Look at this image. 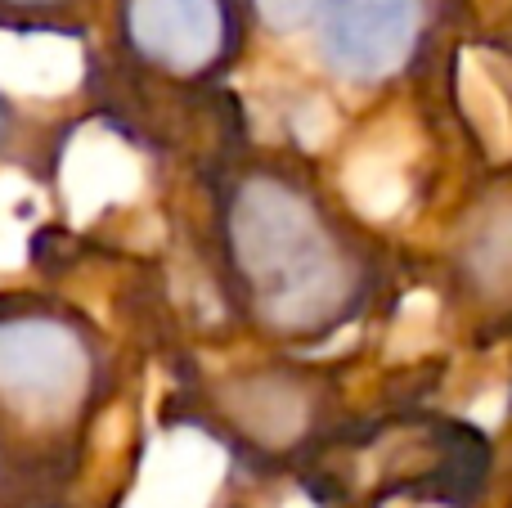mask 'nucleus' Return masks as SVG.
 Segmentation results:
<instances>
[{"instance_id": "1", "label": "nucleus", "mask_w": 512, "mask_h": 508, "mask_svg": "<svg viewBox=\"0 0 512 508\" xmlns=\"http://www.w3.org/2000/svg\"><path fill=\"white\" fill-rule=\"evenodd\" d=\"M203 257L230 320L265 351H310L360 324L382 252L301 153L230 135L198 158Z\"/></svg>"}, {"instance_id": "2", "label": "nucleus", "mask_w": 512, "mask_h": 508, "mask_svg": "<svg viewBox=\"0 0 512 508\" xmlns=\"http://www.w3.org/2000/svg\"><path fill=\"white\" fill-rule=\"evenodd\" d=\"M126 387V356L77 297L0 288V441L50 491H72Z\"/></svg>"}, {"instance_id": "3", "label": "nucleus", "mask_w": 512, "mask_h": 508, "mask_svg": "<svg viewBox=\"0 0 512 508\" xmlns=\"http://www.w3.org/2000/svg\"><path fill=\"white\" fill-rule=\"evenodd\" d=\"M490 473V441L445 414L405 410L342 423L306 464L301 491L319 508L450 504L468 508Z\"/></svg>"}, {"instance_id": "4", "label": "nucleus", "mask_w": 512, "mask_h": 508, "mask_svg": "<svg viewBox=\"0 0 512 508\" xmlns=\"http://www.w3.org/2000/svg\"><path fill=\"white\" fill-rule=\"evenodd\" d=\"M180 401L185 419L207 428L252 473H297L342 428L337 369L288 351L194 369Z\"/></svg>"}, {"instance_id": "5", "label": "nucleus", "mask_w": 512, "mask_h": 508, "mask_svg": "<svg viewBox=\"0 0 512 508\" xmlns=\"http://www.w3.org/2000/svg\"><path fill=\"white\" fill-rule=\"evenodd\" d=\"M99 77L140 95H216L252 50L248 0H104Z\"/></svg>"}, {"instance_id": "6", "label": "nucleus", "mask_w": 512, "mask_h": 508, "mask_svg": "<svg viewBox=\"0 0 512 508\" xmlns=\"http://www.w3.org/2000/svg\"><path fill=\"white\" fill-rule=\"evenodd\" d=\"M256 36L306 41L315 63L351 90H382L418 63L432 0H248Z\"/></svg>"}, {"instance_id": "7", "label": "nucleus", "mask_w": 512, "mask_h": 508, "mask_svg": "<svg viewBox=\"0 0 512 508\" xmlns=\"http://www.w3.org/2000/svg\"><path fill=\"white\" fill-rule=\"evenodd\" d=\"M450 288L477 329H512V171L472 198L450 239Z\"/></svg>"}, {"instance_id": "8", "label": "nucleus", "mask_w": 512, "mask_h": 508, "mask_svg": "<svg viewBox=\"0 0 512 508\" xmlns=\"http://www.w3.org/2000/svg\"><path fill=\"white\" fill-rule=\"evenodd\" d=\"M68 144V126L59 117L36 113L18 95L0 86V171H23V176L50 180L59 167V153Z\"/></svg>"}, {"instance_id": "9", "label": "nucleus", "mask_w": 512, "mask_h": 508, "mask_svg": "<svg viewBox=\"0 0 512 508\" xmlns=\"http://www.w3.org/2000/svg\"><path fill=\"white\" fill-rule=\"evenodd\" d=\"M104 0H0V32L90 41L99 32Z\"/></svg>"}, {"instance_id": "10", "label": "nucleus", "mask_w": 512, "mask_h": 508, "mask_svg": "<svg viewBox=\"0 0 512 508\" xmlns=\"http://www.w3.org/2000/svg\"><path fill=\"white\" fill-rule=\"evenodd\" d=\"M45 491H50V486L36 482V477L27 473V468L5 450V441H0V508L27 500V495H45Z\"/></svg>"}, {"instance_id": "11", "label": "nucleus", "mask_w": 512, "mask_h": 508, "mask_svg": "<svg viewBox=\"0 0 512 508\" xmlns=\"http://www.w3.org/2000/svg\"><path fill=\"white\" fill-rule=\"evenodd\" d=\"M9 508H86L72 491H45V495H27V500L9 504Z\"/></svg>"}]
</instances>
